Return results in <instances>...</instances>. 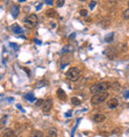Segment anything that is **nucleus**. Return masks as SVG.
Instances as JSON below:
<instances>
[{
    "mask_svg": "<svg viewBox=\"0 0 129 137\" xmlns=\"http://www.w3.org/2000/svg\"><path fill=\"white\" fill-rule=\"evenodd\" d=\"M109 88H111L110 82L108 81H101V82H97V84L92 85L89 88V91L91 93L96 94L98 93H103V91H106Z\"/></svg>",
    "mask_w": 129,
    "mask_h": 137,
    "instance_id": "obj_1",
    "label": "nucleus"
},
{
    "mask_svg": "<svg viewBox=\"0 0 129 137\" xmlns=\"http://www.w3.org/2000/svg\"><path fill=\"white\" fill-rule=\"evenodd\" d=\"M70 101H72V103L74 105H80L81 104V99L76 97V96H74V97L70 98Z\"/></svg>",
    "mask_w": 129,
    "mask_h": 137,
    "instance_id": "obj_17",
    "label": "nucleus"
},
{
    "mask_svg": "<svg viewBox=\"0 0 129 137\" xmlns=\"http://www.w3.org/2000/svg\"><path fill=\"white\" fill-rule=\"evenodd\" d=\"M47 84H48L47 81H40L38 84L36 85V88H38V89L39 88H42V86H44V85H47Z\"/></svg>",
    "mask_w": 129,
    "mask_h": 137,
    "instance_id": "obj_19",
    "label": "nucleus"
},
{
    "mask_svg": "<svg viewBox=\"0 0 129 137\" xmlns=\"http://www.w3.org/2000/svg\"><path fill=\"white\" fill-rule=\"evenodd\" d=\"M124 96L126 98H129V90H125V93H124Z\"/></svg>",
    "mask_w": 129,
    "mask_h": 137,
    "instance_id": "obj_29",
    "label": "nucleus"
},
{
    "mask_svg": "<svg viewBox=\"0 0 129 137\" xmlns=\"http://www.w3.org/2000/svg\"><path fill=\"white\" fill-rule=\"evenodd\" d=\"M49 137H58V132L56 128H50L48 130Z\"/></svg>",
    "mask_w": 129,
    "mask_h": 137,
    "instance_id": "obj_12",
    "label": "nucleus"
},
{
    "mask_svg": "<svg viewBox=\"0 0 129 137\" xmlns=\"http://www.w3.org/2000/svg\"><path fill=\"white\" fill-rule=\"evenodd\" d=\"M72 116V114H70V112H68V113H66V117H70Z\"/></svg>",
    "mask_w": 129,
    "mask_h": 137,
    "instance_id": "obj_32",
    "label": "nucleus"
},
{
    "mask_svg": "<svg viewBox=\"0 0 129 137\" xmlns=\"http://www.w3.org/2000/svg\"><path fill=\"white\" fill-rule=\"evenodd\" d=\"M107 106L109 107V108H111V109L116 108V107L118 106V99L116 97H113V98L109 99L108 102H107Z\"/></svg>",
    "mask_w": 129,
    "mask_h": 137,
    "instance_id": "obj_6",
    "label": "nucleus"
},
{
    "mask_svg": "<svg viewBox=\"0 0 129 137\" xmlns=\"http://www.w3.org/2000/svg\"><path fill=\"white\" fill-rule=\"evenodd\" d=\"M111 88H112V89H114V90H119L120 85H119L118 82H113V84L111 85Z\"/></svg>",
    "mask_w": 129,
    "mask_h": 137,
    "instance_id": "obj_22",
    "label": "nucleus"
},
{
    "mask_svg": "<svg viewBox=\"0 0 129 137\" xmlns=\"http://www.w3.org/2000/svg\"><path fill=\"white\" fill-rule=\"evenodd\" d=\"M64 4H65V0H58V1H57V6L58 7L64 6Z\"/></svg>",
    "mask_w": 129,
    "mask_h": 137,
    "instance_id": "obj_24",
    "label": "nucleus"
},
{
    "mask_svg": "<svg viewBox=\"0 0 129 137\" xmlns=\"http://www.w3.org/2000/svg\"><path fill=\"white\" fill-rule=\"evenodd\" d=\"M19 12H20V8H19L18 5H14L13 7H12L11 14H12V16H13L14 18H17V16L19 15Z\"/></svg>",
    "mask_w": 129,
    "mask_h": 137,
    "instance_id": "obj_11",
    "label": "nucleus"
},
{
    "mask_svg": "<svg viewBox=\"0 0 129 137\" xmlns=\"http://www.w3.org/2000/svg\"><path fill=\"white\" fill-rule=\"evenodd\" d=\"M35 42H36L37 44H38V45H41V44H42V43H41V41L38 40V39H35Z\"/></svg>",
    "mask_w": 129,
    "mask_h": 137,
    "instance_id": "obj_31",
    "label": "nucleus"
},
{
    "mask_svg": "<svg viewBox=\"0 0 129 137\" xmlns=\"http://www.w3.org/2000/svg\"><path fill=\"white\" fill-rule=\"evenodd\" d=\"M80 14H81V16H86V15H87V11H86L85 9H81V10L80 11Z\"/></svg>",
    "mask_w": 129,
    "mask_h": 137,
    "instance_id": "obj_25",
    "label": "nucleus"
},
{
    "mask_svg": "<svg viewBox=\"0 0 129 137\" xmlns=\"http://www.w3.org/2000/svg\"><path fill=\"white\" fill-rule=\"evenodd\" d=\"M23 70H24L25 72H26V73L28 74V76H30V70H29L28 69H26V68H23Z\"/></svg>",
    "mask_w": 129,
    "mask_h": 137,
    "instance_id": "obj_30",
    "label": "nucleus"
},
{
    "mask_svg": "<svg viewBox=\"0 0 129 137\" xmlns=\"http://www.w3.org/2000/svg\"><path fill=\"white\" fill-rule=\"evenodd\" d=\"M48 137H49V136H48Z\"/></svg>",
    "mask_w": 129,
    "mask_h": 137,
    "instance_id": "obj_37",
    "label": "nucleus"
},
{
    "mask_svg": "<svg viewBox=\"0 0 129 137\" xmlns=\"http://www.w3.org/2000/svg\"><path fill=\"white\" fill-rule=\"evenodd\" d=\"M113 36H114L113 33H110L109 35H107V36L105 37V41H106V42H108V43L111 42V41L113 40Z\"/></svg>",
    "mask_w": 129,
    "mask_h": 137,
    "instance_id": "obj_20",
    "label": "nucleus"
},
{
    "mask_svg": "<svg viewBox=\"0 0 129 137\" xmlns=\"http://www.w3.org/2000/svg\"><path fill=\"white\" fill-rule=\"evenodd\" d=\"M42 5H43V3H41L40 5H39L38 7H37V10H40V9H41V7H42Z\"/></svg>",
    "mask_w": 129,
    "mask_h": 137,
    "instance_id": "obj_33",
    "label": "nucleus"
},
{
    "mask_svg": "<svg viewBox=\"0 0 129 137\" xmlns=\"http://www.w3.org/2000/svg\"><path fill=\"white\" fill-rule=\"evenodd\" d=\"M45 3H46V4H48V5H53L54 1H52V0H46Z\"/></svg>",
    "mask_w": 129,
    "mask_h": 137,
    "instance_id": "obj_27",
    "label": "nucleus"
},
{
    "mask_svg": "<svg viewBox=\"0 0 129 137\" xmlns=\"http://www.w3.org/2000/svg\"><path fill=\"white\" fill-rule=\"evenodd\" d=\"M104 120H105V116L101 113H96L93 116V121L96 122V123H101V122L104 121Z\"/></svg>",
    "mask_w": 129,
    "mask_h": 137,
    "instance_id": "obj_7",
    "label": "nucleus"
},
{
    "mask_svg": "<svg viewBox=\"0 0 129 137\" xmlns=\"http://www.w3.org/2000/svg\"><path fill=\"white\" fill-rule=\"evenodd\" d=\"M128 6H129V1H128Z\"/></svg>",
    "mask_w": 129,
    "mask_h": 137,
    "instance_id": "obj_36",
    "label": "nucleus"
},
{
    "mask_svg": "<svg viewBox=\"0 0 129 137\" xmlns=\"http://www.w3.org/2000/svg\"><path fill=\"white\" fill-rule=\"evenodd\" d=\"M95 5H96V1H91L89 3V8H90V9H93Z\"/></svg>",
    "mask_w": 129,
    "mask_h": 137,
    "instance_id": "obj_26",
    "label": "nucleus"
},
{
    "mask_svg": "<svg viewBox=\"0 0 129 137\" xmlns=\"http://www.w3.org/2000/svg\"><path fill=\"white\" fill-rule=\"evenodd\" d=\"M52 106H53V100H52V98H47L45 100L43 106H42L43 111H44V112H49V111L51 110Z\"/></svg>",
    "mask_w": 129,
    "mask_h": 137,
    "instance_id": "obj_5",
    "label": "nucleus"
},
{
    "mask_svg": "<svg viewBox=\"0 0 129 137\" xmlns=\"http://www.w3.org/2000/svg\"><path fill=\"white\" fill-rule=\"evenodd\" d=\"M44 102H45V100H44L43 98H39V99H37L36 102H35V106H37V107H41V106H43Z\"/></svg>",
    "mask_w": 129,
    "mask_h": 137,
    "instance_id": "obj_18",
    "label": "nucleus"
},
{
    "mask_svg": "<svg viewBox=\"0 0 129 137\" xmlns=\"http://www.w3.org/2000/svg\"><path fill=\"white\" fill-rule=\"evenodd\" d=\"M108 95L109 94H108L107 91H103V93H98L96 94H94L90 99L91 104L96 105V104H99V103H102L108 97Z\"/></svg>",
    "mask_w": 129,
    "mask_h": 137,
    "instance_id": "obj_2",
    "label": "nucleus"
},
{
    "mask_svg": "<svg viewBox=\"0 0 129 137\" xmlns=\"http://www.w3.org/2000/svg\"><path fill=\"white\" fill-rule=\"evenodd\" d=\"M66 78H68L70 81H77L78 78H81V70L77 69V68H70V69L68 70V72H66Z\"/></svg>",
    "mask_w": 129,
    "mask_h": 137,
    "instance_id": "obj_3",
    "label": "nucleus"
},
{
    "mask_svg": "<svg viewBox=\"0 0 129 137\" xmlns=\"http://www.w3.org/2000/svg\"><path fill=\"white\" fill-rule=\"evenodd\" d=\"M7 118H8V116H7V115H4L3 117H2L1 119H0V129H3L4 126L6 125Z\"/></svg>",
    "mask_w": 129,
    "mask_h": 137,
    "instance_id": "obj_14",
    "label": "nucleus"
},
{
    "mask_svg": "<svg viewBox=\"0 0 129 137\" xmlns=\"http://www.w3.org/2000/svg\"><path fill=\"white\" fill-rule=\"evenodd\" d=\"M2 137H15L14 130H12L11 128H6L2 132Z\"/></svg>",
    "mask_w": 129,
    "mask_h": 137,
    "instance_id": "obj_8",
    "label": "nucleus"
},
{
    "mask_svg": "<svg viewBox=\"0 0 129 137\" xmlns=\"http://www.w3.org/2000/svg\"><path fill=\"white\" fill-rule=\"evenodd\" d=\"M24 98L27 99V100H29V101H34L35 99H36L33 93H27V94H25L24 95Z\"/></svg>",
    "mask_w": 129,
    "mask_h": 137,
    "instance_id": "obj_16",
    "label": "nucleus"
},
{
    "mask_svg": "<svg viewBox=\"0 0 129 137\" xmlns=\"http://www.w3.org/2000/svg\"><path fill=\"white\" fill-rule=\"evenodd\" d=\"M24 23L27 25L28 28H34L38 24V16L36 14H30L27 18H25Z\"/></svg>",
    "mask_w": 129,
    "mask_h": 137,
    "instance_id": "obj_4",
    "label": "nucleus"
},
{
    "mask_svg": "<svg viewBox=\"0 0 129 137\" xmlns=\"http://www.w3.org/2000/svg\"><path fill=\"white\" fill-rule=\"evenodd\" d=\"M57 95H58V97H59L61 100H66V93H65V90L63 89H58L57 90Z\"/></svg>",
    "mask_w": 129,
    "mask_h": 137,
    "instance_id": "obj_9",
    "label": "nucleus"
},
{
    "mask_svg": "<svg viewBox=\"0 0 129 137\" xmlns=\"http://www.w3.org/2000/svg\"><path fill=\"white\" fill-rule=\"evenodd\" d=\"M74 37H76V34H74V33H73V34L70 35V38H74Z\"/></svg>",
    "mask_w": 129,
    "mask_h": 137,
    "instance_id": "obj_34",
    "label": "nucleus"
},
{
    "mask_svg": "<svg viewBox=\"0 0 129 137\" xmlns=\"http://www.w3.org/2000/svg\"><path fill=\"white\" fill-rule=\"evenodd\" d=\"M52 26H53L52 28H55V27H56V24H55V23H52Z\"/></svg>",
    "mask_w": 129,
    "mask_h": 137,
    "instance_id": "obj_35",
    "label": "nucleus"
},
{
    "mask_svg": "<svg viewBox=\"0 0 129 137\" xmlns=\"http://www.w3.org/2000/svg\"><path fill=\"white\" fill-rule=\"evenodd\" d=\"M122 17H123L124 19H125V20H128V19H129V8H128V9H126L125 11L123 12Z\"/></svg>",
    "mask_w": 129,
    "mask_h": 137,
    "instance_id": "obj_21",
    "label": "nucleus"
},
{
    "mask_svg": "<svg viewBox=\"0 0 129 137\" xmlns=\"http://www.w3.org/2000/svg\"><path fill=\"white\" fill-rule=\"evenodd\" d=\"M10 46L15 50V51H19V46L16 43H10Z\"/></svg>",
    "mask_w": 129,
    "mask_h": 137,
    "instance_id": "obj_23",
    "label": "nucleus"
},
{
    "mask_svg": "<svg viewBox=\"0 0 129 137\" xmlns=\"http://www.w3.org/2000/svg\"><path fill=\"white\" fill-rule=\"evenodd\" d=\"M11 29H12V31H13L15 34H21V33H23V29L20 27L18 24H13L11 26Z\"/></svg>",
    "mask_w": 129,
    "mask_h": 137,
    "instance_id": "obj_10",
    "label": "nucleus"
},
{
    "mask_svg": "<svg viewBox=\"0 0 129 137\" xmlns=\"http://www.w3.org/2000/svg\"><path fill=\"white\" fill-rule=\"evenodd\" d=\"M46 15H47L48 17L54 18V17H56L57 16V12H56V10H54V9H49V10H47V12H46Z\"/></svg>",
    "mask_w": 129,
    "mask_h": 137,
    "instance_id": "obj_13",
    "label": "nucleus"
},
{
    "mask_svg": "<svg viewBox=\"0 0 129 137\" xmlns=\"http://www.w3.org/2000/svg\"><path fill=\"white\" fill-rule=\"evenodd\" d=\"M16 106H17V108L18 109H20V110H21L22 111V112H25V110L22 108V106H21V104H17V105H16Z\"/></svg>",
    "mask_w": 129,
    "mask_h": 137,
    "instance_id": "obj_28",
    "label": "nucleus"
},
{
    "mask_svg": "<svg viewBox=\"0 0 129 137\" xmlns=\"http://www.w3.org/2000/svg\"><path fill=\"white\" fill-rule=\"evenodd\" d=\"M31 137H44V133L40 130H34L31 133Z\"/></svg>",
    "mask_w": 129,
    "mask_h": 137,
    "instance_id": "obj_15",
    "label": "nucleus"
}]
</instances>
